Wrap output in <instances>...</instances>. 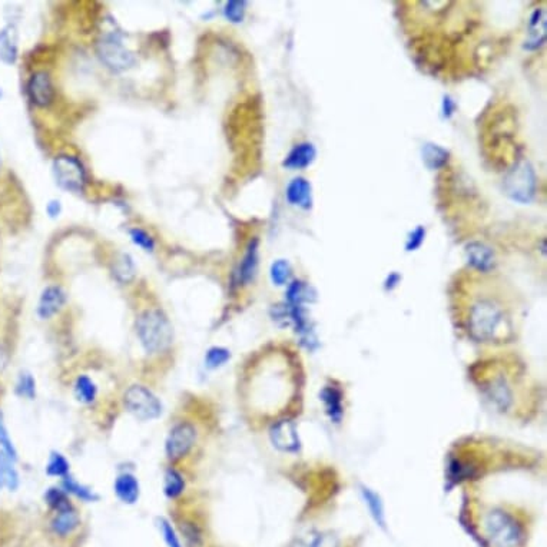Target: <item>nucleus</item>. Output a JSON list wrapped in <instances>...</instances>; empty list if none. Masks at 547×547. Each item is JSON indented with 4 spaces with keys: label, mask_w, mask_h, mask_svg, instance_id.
<instances>
[{
    "label": "nucleus",
    "mask_w": 547,
    "mask_h": 547,
    "mask_svg": "<svg viewBox=\"0 0 547 547\" xmlns=\"http://www.w3.org/2000/svg\"><path fill=\"white\" fill-rule=\"evenodd\" d=\"M69 471V463L68 460L59 454V453H52L47 466H46V473L49 476H58V477H65Z\"/></svg>",
    "instance_id": "nucleus-29"
},
{
    "label": "nucleus",
    "mask_w": 547,
    "mask_h": 547,
    "mask_svg": "<svg viewBox=\"0 0 547 547\" xmlns=\"http://www.w3.org/2000/svg\"><path fill=\"white\" fill-rule=\"evenodd\" d=\"M312 547H339V540L331 533H324L317 537Z\"/></svg>",
    "instance_id": "nucleus-39"
},
{
    "label": "nucleus",
    "mask_w": 547,
    "mask_h": 547,
    "mask_svg": "<svg viewBox=\"0 0 547 547\" xmlns=\"http://www.w3.org/2000/svg\"><path fill=\"white\" fill-rule=\"evenodd\" d=\"M0 96H2V92H0Z\"/></svg>",
    "instance_id": "nucleus-43"
},
{
    "label": "nucleus",
    "mask_w": 547,
    "mask_h": 547,
    "mask_svg": "<svg viewBox=\"0 0 547 547\" xmlns=\"http://www.w3.org/2000/svg\"><path fill=\"white\" fill-rule=\"evenodd\" d=\"M35 380L30 374H22L18 382V393L22 397L33 399L35 397Z\"/></svg>",
    "instance_id": "nucleus-37"
},
{
    "label": "nucleus",
    "mask_w": 547,
    "mask_h": 547,
    "mask_svg": "<svg viewBox=\"0 0 547 547\" xmlns=\"http://www.w3.org/2000/svg\"><path fill=\"white\" fill-rule=\"evenodd\" d=\"M490 399L493 400L496 403V406L502 410H506L510 403H512V393H510V389L507 387V384L505 382V380L499 378L496 381L491 382V387H490Z\"/></svg>",
    "instance_id": "nucleus-24"
},
{
    "label": "nucleus",
    "mask_w": 547,
    "mask_h": 547,
    "mask_svg": "<svg viewBox=\"0 0 547 547\" xmlns=\"http://www.w3.org/2000/svg\"><path fill=\"white\" fill-rule=\"evenodd\" d=\"M28 95L36 106H49L54 95L50 76L46 72L33 73L28 82Z\"/></svg>",
    "instance_id": "nucleus-10"
},
{
    "label": "nucleus",
    "mask_w": 547,
    "mask_h": 547,
    "mask_svg": "<svg viewBox=\"0 0 547 547\" xmlns=\"http://www.w3.org/2000/svg\"><path fill=\"white\" fill-rule=\"evenodd\" d=\"M0 165H2V163H0Z\"/></svg>",
    "instance_id": "nucleus-44"
},
{
    "label": "nucleus",
    "mask_w": 547,
    "mask_h": 547,
    "mask_svg": "<svg viewBox=\"0 0 547 547\" xmlns=\"http://www.w3.org/2000/svg\"><path fill=\"white\" fill-rule=\"evenodd\" d=\"M449 159V152L439 145L425 143L423 148V160L430 170H437L446 165Z\"/></svg>",
    "instance_id": "nucleus-22"
},
{
    "label": "nucleus",
    "mask_w": 547,
    "mask_h": 547,
    "mask_svg": "<svg viewBox=\"0 0 547 547\" xmlns=\"http://www.w3.org/2000/svg\"><path fill=\"white\" fill-rule=\"evenodd\" d=\"M117 496L128 505H134L139 498V483L132 474H122L115 481Z\"/></svg>",
    "instance_id": "nucleus-19"
},
{
    "label": "nucleus",
    "mask_w": 547,
    "mask_h": 547,
    "mask_svg": "<svg viewBox=\"0 0 547 547\" xmlns=\"http://www.w3.org/2000/svg\"><path fill=\"white\" fill-rule=\"evenodd\" d=\"M271 280L276 286H284L290 276H291V266L286 259H278L271 265Z\"/></svg>",
    "instance_id": "nucleus-28"
},
{
    "label": "nucleus",
    "mask_w": 547,
    "mask_h": 547,
    "mask_svg": "<svg viewBox=\"0 0 547 547\" xmlns=\"http://www.w3.org/2000/svg\"><path fill=\"white\" fill-rule=\"evenodd\" d=\"M45 499H46V503L57 512L71 506V503L65 495V491H62L59 488H49L47 493L45 495Z\"/></svg>",
    "instance_id": "nucleus-32"
},
{
    "label": "nucleus",
    "mask_w": 547,
    "mask_h": 547,
    "mask_svg": "<svg viewBox=\"0 0 547 547\" xmlns=\"http://www.w3.org/2000/svg\"><path fill=\"white\" fill-rule=\"evenodd\" d=\"M245 2H238V0H231L224 8L225 18L233 23H241L245 16Z\"/></svg>",
    "instance_id": "nucleus-33"
},
{
    "label": "nucleus",
    "mask_w": 547,
    "mask_h": 547,
    "mask_svg": "<svg viewBox=\"0 0 547 547\" xmlns=\"http://www.w3.org/2000/svg\"><path fill=\"white\" fill-rule=\"evenodd\" d=\"M127 408L139 420H153L162 414V404L156 396L142 386H132L125 393Z\"/></svg>",
    "instance_id": "nucleus-7"
},
{
    "label": "nucleus",
    "mask_w": 547,
    "mask_h": 547,
    "mask_svg": "<svg viewBox=\"0 0 547 547\" xmlns=\"http://www.w3.org/2000/svg\"><path fill=\"white\" fill-rule=\"evenodd\" d=\"M506 194L517 202H530L536 192V175L533 167L526 160L516 163L505 180Z\"/></svg>",
    "instance_id": "nucleus-5"
},
{
    "label": "nucleus",
    "mask_w": 547,
    "mask_h": 547,
    "mask_svg": "<svg viewBox=\"0 0 547 547\" xmlns=\"http://www.w3.org/2000/svg\"><path fill=\"white\" fill-rule=\"evenodd\" d=\"M196 440V430L188 423L175 425L167 439V454L171 460H180L188 454Z\"/></svg>",
    "instance_id": "nucleus-8"
},
{
    "label": "nucleus",
    "mask_w": 547,
    "mask_h": 547,
    "mask_svg": "<svg viewBox=\"0 0 547 547\" xmlns=\"http://www.w3.org/2000/svg\"><path fill=\"white\" fill-rule=\"evenodd\" d=\"M484 531L491 547H519L522 541L517 522L503 510H493L487 514Z\"/></svg>",
    "instance_id": "nucleus-3"
},
{
    "label": "nucleus",
    "mask_w": 547,
    "mask_h": 547,
    "mask_svg": "<svg viewBox=\"0 0 547 547\" xmlns=\"http://www.w3.org/2000/svg\"><path fill=\"white\" fill-rule=\"evenodd\" d=\"M530 37L524 45L526 49H537L546 37V12L544 9H536L530 16Z\"/></svg>",
    "instance_id": "nucleus-18"
},
{
    "label": "nucleus",
    "mask_w": 547,
    "mask_h": 547,
    "mask_svg": "<svg viewBox=\"0 0 547 547\" xmlns=\"http://www.w3.org/2000/svg\"><path fill=\"white\" fill-rule=\"evenodd\" d=\"M18 59V35L13 26H6L0 30V61L6 65H13Z\"/></svg>",
    "instance_id": "nucleus-16"
},
{
    "label": "nucleus",
    "mask_w": 547,
    "mask_h": 547,
    "mask_svg": "<svg viewBox=\"0 0 547 547\" xmlns=\"http://www.w3.org/2000/svg\"><path fill=\"white\" fill-rule=\"evenodd\" d=\"M454 103H453V100L450 99V98H446L445 99V102H443V111H445V114H446V117L449 118L452 114H453V111H454Z\"/></svg>",
    "instance_id": "nucleus-42"
},
{
    "label": "nucleus",
    "mask_w": 547,
    "mask_h": 547,
    "mask_svg": "<svg viewBox=\"0 0 547 547\" xmlns=\"http://www.w3.org/2000/svg\"><path fill=\"white\" fill-rule=\"evenodd\" d=\"M230 358H231V354L228 350L221 348V347H213V348L208 350V353L205 355V363H206V367L216 368V367L224 365Z\"/></svg>",
    "instance_id": "nucleus-31"
},
{
    "label": "nucleus",
    "mask_w": 547,
    "mask_h": 547,
    "mask_svg": "<svg viewBox=\"0 0 547 547\" xmlns=\"http://www.w3.org/2000/svg\"><path fill=\"white\" fill-rule=\"evenodd\" d=\"M505 325V315L500 307L488 300H480L471 307L469 330L477 341H491L498 337Z\"/></svg>",
    "instance_id": "nucleus-2"
},
{
    "label": "nucleus",
    "mask_w": 547,
    "mask_h": 547,
    "mask_svg": "<svg viewBox=\"0 0 547 547\" xmlns=\"http://www.w3.org/2000/svg\"><path fill=\"white\" fill-rule=\"evenodd\" d=\"M61 211H62V205H61L59 201H50V202L47 204V206H46V212L49 213L50 218H57V216H59Z\"/></svg>",
    "instance_id": "nucleus-40"
},
{
    "label": "nucleus",
    "mask_w": 547,
    "mask_h": 547,
    "mask_svg": "<svg viewBox=\"0 0 547 547\" xmlns=\"http://www.w3.org/2000/svg\"><path fill=\"white\" fill-rule=\"evenodd\" d=\"M257 268H258V240L254 238L249 241L245 255L240 264V269H238L240 283L242 284L251 283L257 274Z\"/></svg>",
    "instance_id": "nucleus-15"
},
{
    "label": "nucleus",
    "mask_w": 547,
    "mask_h": 547,
    "mask_svg": "<svg viewBox=\"0 0 547 547\" xmlns=\"http://www.w3.org/2000/svg\"><path fill=\"white\" fill-rule=\"evenodd\" d=\"M131 234V240L134 241L135 245H138L139 248H142L143 251L146 252H152L153 248H155V241L153 238L143 230L141 228H134L129 231Z\"/></svg>",
    "instance_id": "nucleus-35"
},
{
    "label": "nucleus",
    "mask_w": 547,
    "mask_h": 547,
    "mask_svg": "<svg viewBox=\"0 0 547 547\" xmlns=\"http://www.w3.org/2000/svg\"><path fill=\"white\" fill-rule=\"evenodd\" d=\"M424 237H425V230L423 227H417L408 237L407 240V244H406V248L407 251H416L417 248L421 247L423 241H424Z\"/></svg>",
    "instance_id": "nucleus-38"
},
{
    "label": "nucleus",
    "mask_w": 547,
    "mask_h": 547,
    "mask_svg": "<svg viewBox=\"0 0 547 547\" xmlns=\"http://www.w3.org/2000/svg\"><path fill=\"white\" fill-rule=\"evenodd\" d=\"M53 177L62 189L69 192H81L86 184L82 162L71 155H61L53 160Z\"/></svg>",
    "instance_id": "nucleus-6"
},
{
    "label": "nucleus",
    "mask_w": 547,
    "mask_h": 547,
    "mask_svg": "<svg viewBox=\"0 0 547 547\" xmlns=\"http://www.w3.org/2000/svg\"><path fill=\"white\" fill-rule=\"evenodd\" d=\"M19 486V474L13 467L12 459L0 452V488H8L11 491L16 490Z\"/></svg>",
    "instance_id": "nucleus-21"
},
{
    "label": "nucleus",
    "mask_w": 547,
    "mask_h": 547,
    "mask_svg": "<svg viewBox=\"0 0 547 547\" xmlns=\"http://www.w3.org/2000/svg\"><path fill=\"white\" fill-rule=\"evenodd\" d=\"M96 53L100 62L114 72L128 71L136 62L135 54L125 46L122 36L117 32L105 33L98 39Z\"/></svg>",
    "instance_id": "nucleus-4"
},
{
    "label": "nucleus",
    "mask_w": 547,
    "mask_h": 547,
    "mask_svg": "<svg viewBox=\"0 0 547 547\" xmlns=\"http://www.w3.org/2000/svg\"><path fill=\"white\" fill-rule=\"evenodd\" d=\"M158 527H159V531H160V534H162L163 540H165L168 547H182L174 527L171 526V523L168 520L158 519Z\"/></svg>",
    "instance_id": "nucleus-34"
},
{
    "label": "nucleus",
    "mask_w": 547,
    "mask_h": 547,
    "mask_svg": "<svg viewBox=\"0 0 547 547\" xmlns=\"http://www.w3.org/2000/svg\"><path fill=\"white\" fill-rule=\"evenodd\" d=\"M361 493H363V498L365 500V505L368 506V510H370L372 519L375 520V523L378 526H381L382 529H384L386 527L384 509H382V503H381L378 495H375L374 491H371L370 488H365V487L361 488Z\"/></svg>",
    "instance_id": "nucleus-23"
},
{
    "label": "nucleus",
    "mask_w": 547,
    "mask_h": 547,
    "mask_svg": "<svg viewBox=\"0 0 547 547\" xmlns=\"http://www.w3.org/2000/svg\"><path fill=\"white\" fill-rule=\"evenodd\" d=\"M64 487L65 490L68 491V493H72L75 495L76 498L85 500V502H93L98 499V496L93 493V491L90 488H88L86 486L83 484H79L75 478L72 477H68L65 476V480H64Z\"/></svg>",
    "instance_id": "nucleus-27"
},
{
    "label": "nucleus",
    "mask_w": 547,
    "mask_h": 547,
    "mask_svg": "<svg viewBox=\"0 0 547 547\" xmlns=\"http://www.w3.org/2000/svg\"><path fill=\"white\" fill-rule=\"evenodd\" d=\"M0 446H2L4 453H6L12 460H16V450H15V446L11 440L9 433L6 430V425L2 420V417H0Z\"/></svg>",
    "instance_id": "nucleus-36"
},
{
    "label": "nucleus",
    "mask_w": 547,
    "mask_h": 547,
    "mask_svg": "<svg viewBox=\"0 0 547 547\" xmlns=\"http://www.w3.org/2000/svg\"><path fill=\"white\" fill-rule=\"evenodd\" d=\"M271 442L280 452L284 453H297L300 450V437L293 421L283 420L276 425H272Z\"/></svg>",
    "instance_id": "nucleus-9"
},
{
    "label": "nucleus",
    "mask_w": 547,
    "mask_h": 547,
    "mask_svg": "<svg viewBox=\"0 0 547 547\" xmlns=\"http://www.w3.org/2000/svg\"><path fill=\"white\" fill-rule=\"evenodd\" d=\"M163 488H165V495L168 498L175 499L184 491L185 481H184L182 476L178 471L170 470L165 474V484H163Z\"/></svg>",
    "instance_id": "nucleus-26"
},
{
    "label": "nucleus",
    "mask_w": 547,
    "mask_h": 547,
    "mask_svg": "<svg viewBox=\"0 0 547 547\" xmlns=\"http://www.w3.org/2000/svg\"><path fill=\"white\" fill-rule=\"evenodd\" d=\"M466 255L469 264L481 272L490 271L495 265L493 251L481 242H470L466 247Z\"/></svg>",
    "instance_id": "nucleus-13"
},
{
    "label": "nucleus",
    "mask_w": 547,
    "mask_h": 547,
    "mask_svg": "<svg viewBox=\"0 0 547 547\" xmlns=\"http://www.w3.org/2000/svg\"><path fill=\"white\" fill-rule=\"evenodd\" d=\"M185 534H187V539H188L189 541H192L195 546L199 544V541H201V533L198 531V529H196L195 526H191V529L187 527Z\"/></svg>",
    "instance_id": "nucleus-41"
},
{
    "label": "nucleus",
    "mask_w": 547,
    "mask_h": 547,
    "mask_svg": "<svg viewBox=\"0 0 547 547\" xmlns=\"http://www.w3.org/2000/svg\"><path fill=\"white\" fill-rule=\"evenodd\" d=\"M321 400L325 404L328 416L334 423H340L343 418V397L341 393L334 387H325L321 393Z\"/></svg>",
    "instance_id": "nucleus-20"
},
{
    "label": "nucleus",
    "mask_w": 547,
    "mask_h": 547,
    "mask_svg": "<svg viewBox=\"0 0 547 547\" xmlns=\"http://www.w3.org/2000/svg\"><path fill=\"white\" fill-rule=\"evenodd\" d=\"M79 526V516L72 506L58 510L57 516L52 520L53 531L59 536L71 534Z\"/></svg>",
    "instance_id": "nucleus-17"
},
{
    "label": "nucleus",
    "mask_w": 547,
    "mask_h": 547,
    "mask_svg": "<svg viewBox=\"0 0 547 547\" xmlns=\"http://www.w3.org/2000/svg\"><path fill=\"white\" fill-rule=\"evenodd\" d=\"M136 331L148 353H160L172 343V327L165 314L158 310L145 311L139 317Z\"/></svg>",
    "instance_id": "nucleus-1"
},
{
    "label": "nucleus",
    "mask_w": 547,
    "mask_h": 547,
    "mask_svg": "<svg viewBox=\"0 0 547 547\" xmlns=\"http://www.w3.org/2000/svg\"><path fill=\"white\" fill-rule=\"evenodd\" d=\"M66 301V295L61 287H47L39 300L37 314L40 318H50L61 311Z\"/></svg>",
    "instance_id": "nucleus-11"
},
{
    "label": "nucleus",
    "mask_w": 547,
    "mask_h": 547,
    "mask_svg": "<svg viewBox=\"0 0 547 547\" xmlns=\"http://www.w3.org/2000/svg\"><path fill=\"white\" fill-rule=\"evenodd\" d=\"M315 155H317V151H315L312 143L301 142V143L295 145L290 151V153L286 156V159L283 162V167H286L288 170H304V168L310 167L311 163L314 162Z\"/></svg>",
    "instance_id": "nucleus-12"
},
{
    "label": "nucleus",
    "mask_w": 547,
    "mask_h": 547,
    "mask_svg": "<svg viewBox=\"0 0 547 547\" xmlns=\"http://www.w3.org/2000/svg\"><path fill=\"white\" fill-rule=\"evenodd\" d=\"M75 394H76V399L82 403H92L96 397V386L95 382L86 377V375H81L76 382H75Z\"/></svg>",
    "instance_id": "nucleus-25"
},
{
    "label": "nucleus",
    "mask_w": 547,
    "mask_h": 547,
    "mask_svg": "<svg viewBox=\"0 0 547 547\" xmlns=\"http://www.w3.org/2000/svg\"><path fill=\"white\" fill-rule=\"evenodd\" d=\"M286 198L294 206H300L302 209H310L311 208V202H312V199H311V184L305 178H302V177L294 178L288 184V187H287Z\"/></svg>",
    "instance_id": "nucleus-14"
},
{
    "label": "nucleus",
    "mask_w": 547,
    "mask_h": 547,
    "mask_svg": "<svg viewBox=\"0 0 547 547\" xmlns=\"http://www.w3.org/2000/svg\"><path fill=\"white\" fill-rule=\"evenodd\" d=\"M114 271H115V276H117V278H118L119 281H122V283L131 281L132 277H134V274H135V269H134V264H132L131 257L127 255V254L121 255V258H119V259L117 261V264H115Z\"/></svg>",
    "instance_id": "nucleus-30"
}]
</instances>
